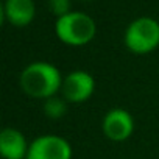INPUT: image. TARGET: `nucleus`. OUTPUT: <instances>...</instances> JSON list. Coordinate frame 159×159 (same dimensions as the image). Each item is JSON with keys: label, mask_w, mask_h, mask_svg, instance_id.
Wrapping results in <instances>:
<instances>
[{"label": "nucleus", "mask_w": 159, "mask_h": 159, "mask_svg": "<svg viewBox=\"0 0 159 159\" xmlns=\"http://www.w3.org/2000/svg\"><path fill=\"white\" fill-rule=\"evenodd\" d=\"M62 80L64 76L56 66L47 61H34L20 72L19 84L28 97L47 100L61 92Z\"/></svg>", "instance_id": "nucleus-1"}, {"label": "nucleus", "mask_w": 159, "mask_h": 159, "mask_svg": "<svg viewBox=\"0 0 159 159\" xmlns=\"http://www.w3.org/2000/svg\"><path fill=\"white\" fill-rule=\"evenodd\" d=\"M55 33L56 38L66 45L83 47L95 38L97 25L89 14L81 11H70L69 14L56 19Z\"/></svg>", "instance_id": "nucleus-2"}, {"label": "nucleus", "mask_w": 159, "mask_h": 159, "mask_svg": "<svg viewBox=\"0 0 159 159\" xmlns=\"http://www.w3.org/2000/svg\"><path fill=\"white\" fill-rule=\"evenodd\" d=\"M123 42L134 55H147L159 47V22L153 17H137L125 30Z\"/></svg>", "instance_id": "nucleus-3"}, {"label": "nucleus", "mask_w": 159, "mask_h": 159, "mask_svg": "<svg viewBox=\"0 0 159 159\" xmlns=\"http://www.w3.org/2000/svg\"><path fill=\"white\" fill-rule=\"evenodd\" d=\"M95 91V80L86 70H72L62 80L61 97L67 103H84Z\"/></svg>", "instance_id": "nucleus-4"}, {"label": "nucleus", "mask_w": 159, "mask_h": 159, "mask_svg": "<svg viewBox=\"0 0 159 159\" xmlns=\"http://www.w3.org/2000/svg\"><path fill=\"white\" fill-rule=\"evenodd\" d=\"M72 145L58 134H42L31 140L27 159H72Z\"/></svg>", "instance_id": "nucleus-5"}, {"label": "nucleus", "mask_w": 159, "mask_h": 159, "mask_svg": "<svg viewBox=\"0 0 159 159\" xmlns=\"http://www.w3.org/2000/svg\"><path fill=\"white\" fill-rule=\"evenodd\" d=\"M103 134L112 142H123L134 133V119L123 108L109 109L102 123Z\"/></svg>", "instance_id": "nucleus-6"}, {"label": "nucleus", "mask_w": 159, "mask_h": 159, "mask_svg": "<svg viewBox=\"0 0 159 159\" xmlns=\"http://www.w3.org/2000/svg\"><path fill=\"white\" fill-rule=\"evenodd\" d=\"M36 16L33 0H5L2 5V22H10L13 27H27Z\"/></svg>", "instance_id": "nucleus-7"}, {"label": "nucleus", "mask_w": 159, "mask_h": 159, "mask_svg": "<svg viewBox=\"0 0 159 159\" xmlns=\"http://www.w3.org/2000/svg\"><path fill=\"white\" fill-rule=\"evenodd\" d=\"M30 143L22 131L16 128H3L0 133V153L5 159H27Z\"/></svg>", "instance_id": "nucleus-8"}, {"label": "nucleus", "mask_w": 159, "mask_h": 159, "mask_svg": "<svg viewBox=\"0 0 159 159\" xmlns=\"http://www.w3.org/2000/svg\"><path fill=\"white\" fill-rule=\"evenodd\" d=\"M44 114L53 120L64 117L67 114V102L59 95H55V97L44 100Z\"/></svg>", "instance_id": "nucleus-9"}, {"label": "nucleus", "mask_w": 159, "mask_h": 159, "mask_svg": "<svg viewBox=\"0 0 159 159\" xmlns=\"http://www.w3.org/2000/svg\"><path fill=\"white\" fill-rule=\"evenodd\" d=\"M50 11L58 17H62L70 13V0H48Z\"/></svg>", "instance_id": "nucleus-10"}]
</instances>
